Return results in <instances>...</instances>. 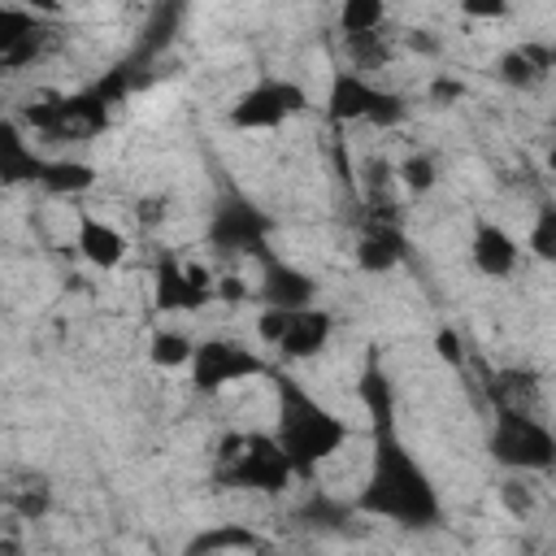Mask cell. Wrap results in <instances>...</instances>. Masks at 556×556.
<instances>
[{
	"label": "cell",
	"mask_w": 556,
	"mask_h": 556,
	"mask_svg": "<svg viewBox=\"0 0 556 556\" xmlns=\"http://www.w3.org/2000/svg\"><path fill=\"white\" fill-rule=\"evenodd\" d=\"M469 256L482 278H513L521 265V243L500 222H478L469 235Z\"/></svg>",
	"instance_id": "8992f818"
},
{
	"label": "cell",
	"mask_w": 556,
	"mask_h": 556,
	"mask_svg": "<svg viewBox=\"0 0 556 556\" xmlns=\"http://www.w3.org/2000/svg\"><path fill=\"white\" fill-rule=\"evenodd\" d=\"M456 9L469 22H504L513 13V0H456Z\"/></svg>",
	"instance_id": "ac0fdd59"
},
{
	"label": "cell",
	"mask_w": 556,
	"mask_h": 556,
	"mask_svg": "<svg viewBox=\"0 0 556 556\" xmlns=\"http://www.w3.org/2000/svg\"><path fill=\"white\" fill-rule=\"evenodd\" d=\"M217 300H226V304L248 300V282L239 274H217Z\"/></svg>",
	"instance_id": "7402d4cb"
},
{
	"label": "cell",
	"mask_w": 556,
	"mask_h": 556,
	"mask_svg": "<svg viewBox=\"0 0 556 556\" xmlns=\"http://www.w3.org/2000/svg\"><path fill=\"white\" fill-rule=\"evenodd\" d=\"M460 96H465V83H460V78H452V74L430 78V100H434V104H456Z\"/></svg>",
	"instance_id": "44dd1931"
},
{
	"label": "cell",
	"mask_w": 556,
	"mask_h": 556,
	"mask_svg": "<svg viewBox=\"0 0 556 556\" xmlns=\"http://www.w3.org/2000/svg\"><path fill=\"white\" fill-rule=\"evenodd\" d=\"M291 313H295V308H282V304H261V308H256V321H252L256 339H261L265 348H278V343H282V334H287V326H291Z\"/></svg>",
	"instance_id": "9a60e30c"
},
{
	"label": "cell",
	"mask_w": 556,
	"mask_h": 556,
	"mask_svg": "<svg viewBox=\"0 0 556 556\" xmlns=\"http://www.w3.org/2000/svg\"><path fill=\"white\" fill-rule=\"evenodd\" d=\"M387 22V0H339V30L343 39L378 35Z\"/></svg>",
	"instance_id": "30bf717a"
},
{
	"label": "cell",
	"mask_w": 556,
	"mask_h": 556,
	"mask_svg": "<svg viewBox=\"0 0 556 556\" xmlns=\"http://www.w3.org/2000/svg\"><path fill=\"white\" fill-rule=\"evenodd\" d=\"M17 4L35 17H61L65 13V0H17Z\"/></svg>",
	"instance_id": "603a6c76"
},
{
	"label": "cell",
	"mask_w": 556,
	"mask_h": 556,
	"mask_svg": "<svg viewBox=\"0 0 556 556\" xmlns=\"http://www.w3.org/2000/svg\"><path fill=\"white\" fill-rule=\"evenodd\" d=\"M348 439H352L348 421H339L334 413L317 408L313 400L287 391V400H282V430H278V443H282V452L291 456L295 469L326 465L330 456L343 452Z\"/></svg>",
	"instance_id": "6da1fadb"
},
{
	"label": "cell",
	"mask_w": 556,
	"mask_h": 556,
	"mask_svg": "<svg viewBox=\"0 0 556 556\" xmlns=\"http://www.w3.org/2000/svg\"><path fill=\"white\" fill-rule=\"evenodd\" d=\"M308 109V91L295 78H278V74H261L256 83H248L230 109H226V126L230 130H278L291 117H300Z\"/></svg>",
	"instance_id": "7a4b0ae2"
},
{
	"label": "cell",
	"mask_w": 556,
	"mask_h": 556,
	"mask_svg": "<svg viewBox=\"0 0 556 556\" xmlns=\"http://www.w3.org/2000/svg\"><path fill=\"white\" fill-rule=\"evenodd\" d=\"M491 452L504 469H521V473H543L556 465V434L526 417V413H495V426H491Z\"/></svg>",
	"instance_id": "3957f363"
},
{
	"label": "cell",
	"mask_w": 556,
	"mask_h": 556,
	"mask_svg": "<svg viewBox=\"0 0 556 556\" xmlns=\"http://www.w3.org/2000/svg\"><path fill=\"white\" fill-rule=\"evenodd\" d=\"M352 252H356V269H365V274H391L404 261V239L391 226H369L356 239Z\"/></svg>",
	"instance_id": "ba28073f"
},
{
	"label": "cell",
	"mask_w": 556,
	"mask_h": 556,
	"mask_svg": "<svg viewBox=\"0 0 556 556\" xmlns=\"http://www.w3.org/2000/svg\"><path fill=\"white\" fill-rule=\"evenodd\" d=\"M330 339H334V317L326 308H317V304H304V308L291 313V326H287L278 352L287 361H313V356H321L330 348Z\"/></svg>",
	"instance_id": "52a82bcc"
},
{
	"label": "cell",
	"mask_w": 556,
	"mask_h": 556,
	"mask_svg": "<svg viewBox=\"0 0 556 556\" xmlns=\"http://www.w3.org/2000/svg\"><path fill=\"white\" fill-rule=\"evenodd\" d=\"M395 182L408 191V195H430L439 187V165L430 152H408L400 165H395Z\"/></svg>",
	"instance_id": "7c38bea8"
},
{
	"label": "cell",
	"mask_w": 556,
	"mask_h": 556,
	"mask_svg": "<svg viewBox=\"0 0 556 556\" xmlns=\"http://www.w3.org/2000/svg\"><path fill=\"white\" fill-rule=\"evenodd\" d=\"M265 365H261V356L252 352V348H243V343H235V339H204L200 348H195V361H191V382L200 387V391H208V395H217V391H226V387H239V382H248V378H256Z\"/></svg>",
	"instance_id": "277c9868"
},
{
	"label": "cell",
	"mask_w": 556,
	"mask_h": 556,
	"mask_svg": "<svg viewBox=\"0 0 556 556\" xmlns=\"http://www.w3.org/2000/svg\"><path fill=\"white\" fill-rule=\"evenodd\" d=\"M261 547H265V539L243 526H222V530H208L187 543V552H261Z\"/></svg>",
	"instance_id": "4fadbf2b"
},
{
	"label": "cell",
	"mask_w": 556,
	"mask_h": 556,
	"mask_svg": "<svg viewBox=\"0 0 556 556\" xmlns=\"http://www.w3.org/2000/svg\"><path fill=\"white\" fill-rule=\"evenodd\" d=\"M265 304H282V308H304L313 304V282L295 269H274L265 282Z\"/></svg>",
	"instance_id": "8fae6325"
},
{
	"label": "cell",
	"mask_w": 556,
	"mask_h": 556,
	"mask_svg": "<svg viewBox=\"0 0 556 556\" xmlns=\"http://www.w3.org/2000/svg\"><path fill=\"white\" fill-rule=\"evenodd\" d=\"M495 74H500V83H508V87H530L534 78H543V74L534 70V61H530L521 48L504 52V56L495 61Z\"/></svg>",
	"instance_id": "2e32d148"
},
{
	"label": "cell",
	"mask_w": 556,
	"mask_h": 556,
	"mask_svg": "<svg viewBox=\"0 0 556 556\" xmlns=\"http://www.w3.org/2000/svg\"><path fill=\"white\" fill-rule=\"evenodd\" d=\"M74 248H78V256H83L91 269H100V274L122 269L126 256H130V239H126V230H122L117 222H109V217L87 213V208H78Z\"/></svg>",
	"instance_id": "5b68a950"
},
{
	"label": "cell",
	"mask_w": 556,
	"mask_h": 556,
	"mask_svg": "<svg viewBox=\"0 0 556 556\" xmlns=\"http://www.w3.org/2000/svg\"><path fill=\"white\" fill-rule=\"evenodd\" d=\"M530 248L543 261H556V208H543L530 226Z\"/></svg>",
	"instance_id": "e0dca14e"
},
{
	"label": "cell",
	"mask_w": 556,
	"mask_h": 556,
	"mask_svg": "<svg viewBox=\"0 0 556 556\" xmlns=\"http://www.w3.org/2000/svg\"><path fill=\"white\" fill-rule=\"evenodd\" d=\"M547 169H552V174H556V148H552V152H547Z\"/></svg>",
	"instance_id": "cb8c5ba5"
},
{
	"label": "cell",
	"mask_w": 556,
	"mask_h": 556,
	"mask_svg": "<svg viewBox=\"0 0 556 556\" xmlns=\"http://www.w3.org/2000/svg\"><path fill=\"white\" fill-rule=\"evenodd\" d=\"M195 348H200V343H195L187 330L161 326V330L148 339V361H152V369H161V374H178V369H191Z\"/></svg>",
	"instance_id": "9c48e42d"
},
{
	"label": "cell",
	"mask_w": 556,
	"mask_h": 556,
	"mask_svg": "<svg viewBox=\"0 0 556 556\" xmlns=\"http://www.w3.org/2000/svg\"><path fill=\"white\" fill-rule=\"evenodd\" d=\"M434 356H439L443 365H465V339L443 326V330L434 334Z\"/></svg>",
	"instance_id": "d6986e66"
},
{
	"label": "cell",
	"mask_w": 556,
	"mask_h": 556,
	"mask_svg": "<svg viewBox=\"0 0 556 556\" xmlns=\"http://www.w3.org/2000/svg\"><path fill=\"white\" fill-rule=\"evenodd\" d=\"M404 48L417 52V56H439V52H443V39L421 26V30H408V35H404Z\"/></svg>",
	"instance_id": "ffe728a7"
},
{
	"label": "cell",
	"mask_w": 556,
	"mask_h": 556,
	"mask_svg": "<svg viewBox=\"0 0 556 556\" xmlns=\"http://www.w3.org/2000/svg\"><path fill=\"white\" fill-rule=\"evenodd\" d=\"M500 504H504V508H508V517H517V521L534 517V508H539V495H534V482H530V473H521V469H508V478L500 482Z\"/></svg>",
	"instance_id": "5bb4252c"
}]
</instances>
